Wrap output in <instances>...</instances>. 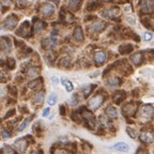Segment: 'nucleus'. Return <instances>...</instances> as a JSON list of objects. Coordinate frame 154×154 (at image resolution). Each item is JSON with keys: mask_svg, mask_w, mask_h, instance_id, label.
Segmentation results:
<instances>
[{"mask_svg": "<svg viewBox=\"0 0 154 154\" xmlns=\"http://www.w3.org/2000/svg\"><path fill=\"white\" fill-rule=\"evenodd\" d=\"M154 108L151 105H144L139 111V119L142 122H148L153 118Z\"/></svg>", "mask_w": 154, "mask_h": 154, "instance_id": "f257e3e1", "label": "nucleus"}, {"mask_svg": "<svg viewBox=\"0 0 154 154\" xmlns=\"http://www.w3.org/2000/svg\"><path fill=\"white\" fill-rule=\"evenodd\" d=\"M18 23V18H17L16 15H10L7 18L3 20L2 23V29L3 30H8V29H13Z\"/></svg>", "mask_w": 154, "mask_h": 154, "instance_id": "f03ea898", "label": "nucleus"}, {"mask_svg": "<svg viewBox=\"0 0 154 154\" xmlns=\"http://www.w3.org/2000/svg\"><path fill=\"white\" fill-rule=\"evenodd\" d=\"M17 35L19 36H23V38H29V36L31 35V32H30V23L29 22H24L20 27L18 28L16 32Z\"/></svg>", "mask_w": 154, "mask_h": 154, "instance_id": "7ed1b4c3", "label": "nucleus"}, {"mask_svg": "<svg viewBox=\"0 0 154 154\" xmlns=\"http://www.w3.org/2000/svg\"><path fill=\"white\" fill-rule=\"evenodd\" d=\"M138 109V105L134 103H128L125 104L122 107V112L124 116H128V117H133V116L136 113Z\"/></svg>", "mask_w": 154, "mask_h": 154, "instance_id": "20e7f679", "label": "nucleus"}, {"mask_svg": "<svg viewBox=\"0 0 154 154\" xmlns=\"http://www.w3.org/2000/svg\"><path fill=\"white\" fill-rule=\"evenodd\" d=\"M82 118L87 120V125H88V128H89L90 130H93V128L95 126V124H96L95 117H94V116L88 110L82 111Z\"/></svg>", "mask_w": 154, "mask_h": 154, "instance_id": "39448f33", "label": "nucleus"}, {"mask_svg": "<svg viewBox=\"0 0 154 154\" xmlns=\"http://www.w3.org/2000/svg\"><path fill=\"white\" fill-rule=\"evenodd\" d=\"M103 102H104V97H103V96H102V95H95L94 97H92V99L89 101V103H88V106H89L91 109L95 110V109H97L100 106L102 105V103H103Z\"/></svg>", "mask_w": 154, "mask_h": 154, "instance_id": "423d86ee", "label": "nucleus"}, {"mask_svg": "<svg viewBox=\"0 0 154 154\" xmlns=\"http://www.w3.org/2000/svg\"><path fill=\"white\" fill-rule=\"evenodd\" d=\"M14 146L19 152H25L27 150V148H28V137L27 138L23 137V138L17 139L16 141L14 142Z\"/></svg>", "mask_w": 154, "mask_h": 154, "instance_id": "0eeeda50", "label": "nucleus"}, {"mask_svg": "<svg viewBox=\"0 0 154 154\" xmlns=\"http://www.w3.org/2000/svg\"><path fill=\"white\" fill-rule=\"evenodd\" d=\"M140 9L144 13L151 12L152 10H154V0H141Z\"/></svg>", "mask_w": 154, "mask_h": 154, "instance_id": "6e6552de", "label": "nucleus"}, {"mask_svg": "<svg viewBox=\"0 0 154 154\" xmlns=\"http://www.w3.org/2000/svg\"><path fill=\"white\" fill-rule=\"evenodd\" d=\"M104 28H105V22H103V20H96L89 26V30L94 32V33L101 32Z\"/></svg>", "mask_w": 154, "mask_h": 154, "instance_id": "1a4fd4ad", "label": "nucleus"}, {"mask_svg": "<svg viewBox=\"0 0 154 154\" xmlns=\"http://www.w3.org/2000/svg\"><path fill=\"white\" fill-rule=\"evenodd\" d=\"M54 11H55V7H54L53 5H51V3H45V5H42V8L40 9L41 14L46 17L51 16V15L54 13Z\"/></svg>", "mask_w": 154, "mask_h": 154, "instance_id": "9d476101", "label": "nucleus"}, {"mask_svg": "<svg viewBox=\"0 0 154 154\" xmlns=\"http://www.w3.org/2000/svg\"><path fill=\"white\" fill-rule=\"evenodd\" d=\"M46 24L41 20V19H38V17H34L33 18V32L35 33H40V32L45 28Z\"/></svg>", "mask_w": 154, "mask_h": 154, "instance_id": "9b49d317", "label": "nucleus"}, {"mask_svg": "<svg viewBox=\"0 0 154 154\" xmlns=\"http://www.w3.org/2000/svg\"><path fill=\"white\" fill-rule=\"evenodd\" d=\"M60 18L62 19V22H64V23H73L75 17L72 13H70L69 11H66V10L62 9V11L60 12Z\"/></svg>", "mask_w": 154, "mask_h": 154, "instance_id": "f8f14e48", "label": "nucleus"}, {"mask_svg": "<svg viewBox=\"0 0 154 154\" xmlns=\"http://www.w3.org/2000/svg\"><path fill=\"white\" fill-rule=\"evenodd\" d=\"M139 138L143 143H152V142L154 141L153 134L150 132H146V131H144V132H141Z\"/></svg>", "mask_w": 154, "mask_h": 154, "instance_id": "ddd939ff", "label": "nucleus"}, {"mask_svg": "<svg viewBox=\"0 0 154 154\" xmlns=\"http://www.w3.org/2000/svg\"><path fill=\"white\" fill-rule=\"evenodd\" d=\"M107 59V55H106L105 51H96L95 55H94V61L97 65L103 64L104 62Z\"/></svg>", "mask_w": 154, "mask_h": 154, "instance_id": "4468645a", "label": "nucleus"}, {"mask_svg": "<svg viewBox=\"0 0 154 154\" xmlns=\"http://www.w3.org/2000/svg\"><path fill=\"white\" fill-rule=\"evenodd\" d=\"M55 45H56V40L53 38V36L42 40V46H43V48H45V49H51Z\"/></svg>", "mask_w": 154, "mask_h": 154, "instance_id": "2eb2a0df", "label": "nucleus"}, {"mask_svg": "<svg viewBox=\"0 0 154 154\" xmlns=\"http://www.w3.org/2000/svg\"><path fill=\"white\" fill-rule=\"evenodd\" d=\"M125 99V93L124 91H117L115 94L112 95V101L116 104H120L123 100Z\"/></svg>", "mask_w": 154, "mask_h": 154, "instance_id": "dca6fc26", "label": "nucleus"}, {"mask_svg": "<svg viewBox=\"0 0 154 154\" xmlns=\"http://www.w3.org/2000/svg\"><path fill=\"white\" fill-rule=\"evenodd\" d=\"M130 59H131V61L134 63V64L139 65V64H141L143 57H142V54L141 53H136V54H134V55L131 56Z\"/></svg>", "mask_w": 154, "mask_h": 154, "instance_id": "f3484780", "label": "nucleus"}, {"mask_svg": "<svg viewBox=\"0 0 154 154\" xmlns=\"http://www.w3.org/2000/svg\"><path fill=\"white\" fill-rule=\"evenodd\" d=\"M106 115L108 116L110 119H116L118 118V110L113 107V106H108L106 108Z\"/></svg>", "mask_w": 154, "mask_h": 154, "instance_id": "a211bd4d", "label": "nucleus"}, {"mask_svg": "<svg viewBox=\"0 0 154 154\" xmlns=\"http://www.w3.org/2000/svg\"><path fill=\"white\" fill-rule=\"evenodd\" d=\"M1 48L5 51H11V41H10V38H5V36L1 38Z\"/></svg>", "mask_w": 154, "mask_h": 154, "instance_id": "6ab92c4d", "label": "nucleus"}, {"mask_svg": "<svg viewBox=\"0 0 154 154\" xmlns=\"http://www.w3.org/2000/svg\"><path fill=\"white\" fill-rule=\"evenodd\" d=\"M73 38L76 40L77 42H82L84 40V34H82V30L80 27H76V29L73 32Z\"/></svg>", "mask_w": 154, "mask_h": 154, "instance_id": "aec40b11", "label": "nucleus"}, {"mask_svg": "<svg viewBox=\"0 0 154 154\" xmlns=\"http://www.w3.org/2000/svg\"><path fill=\"white\" fill-rule=\"evenodd\" d=\"M112 148L115 150H117V151H120V152H128V149H130L128 143H125V142H118V143H116Z\"/></svg>", "mask_w": 154, "mask_h": 154, "instance_id": "412c9836", "label": "nucleus"}, {"mask_svg": "<svg viewBox=\"0 0 154 154\" xmlns=\"http://www.w3.org/2000/svg\"><path fill=\"white\" fill-rule=\"evenodd\" d=\"M119 51L122 55H126V54H130L133 51V46L131 44H123L119 47Z\"/></svg>", "mask_w": 154, "mask_h": 154, "instance_id": "4be33fe9", "label": "nucleus"}, {"mask_svg": "<svg viewBox=\"0 0 154 154\" xmlns=\"http://www.w3.org/2000/svg\"><path fill=\"white\" fill-rule=\"evenodd\" d=\"M42 84H43V79L42 78H36V79L32 80L28 84L29 88H31V89H35V88H38V87H41Z\"/></svg>", "mask_w": 154, "mask_h": 154, "instance_id": "5701e85b", "label": "nucleus"}, {"mask_svg": "<svg viewBox=\"0 0 154 154\" xmlns=\"http://www.w3.org/2000/svg\"><path fill=\"white\" fill-rule=\"evenodd\" d=\"M40 71H38V67H29L28 70H27V76L29 77H35L38 75Z\"/></svg>", "mask_w": 154, "mask_h": 154, "instance_id": "b1692460", "label": "nucleus"}, {"mask_svg": "<svg viewBox=\"0 0 154 154\" xmlns=\"http://www.w3.org/2000/svg\"><path fill=\"white\" fill-rule=\"evenodd\" d=\"M44 94H45V92L44 91H38L35 93V95H34V102L35 103H42L44 100Z\"/></svg>", "mask_w": 154, "mask_h": 154, "instance_id": "393cba45", "label": "nucleus"}, {"mask_svg": "<svg viewBox=\"0 0 154 154\" xmlns=\"http://www.w3.org/2000/svg\"><path fill=\"white\" fill-rule=\"evenodd\" d=\"M61 82H62V85L65 87V90H66L67 92H71L73 90V84L70 82V80H66V79H61Z\"/></svg>", "mask_w": 154, "mask_h": 154, "instance_id": "a878e982", "label": "nucleus"}, {"mask_svg": "<svg viewBox=\"0 0 154 154\" xmlns=\"http://www.w3.org/2000/svg\"><path fill=\"white\" fill-rule=\"evenodd\" d=\"M94 85H88V86H84V88H82V91H84V94H85V96H88V95H90V93L92 92V90L94 89Z\"/></svg>", "mask_w": 154, "mask_h": 154, "instance_id": "bb28decb", "label": "nucleus"}, {"mask_svg": "<svg viewBox=\"0 0 154 154\" xmlns=\"http://www.w3.org/2000/svg\"><path fill=\"white\" fill-rule=\"evenodd\" d=\"M67 3L73 9H77V8H79L80 5H82V0H67Z\"/></svg>", "mask_w": 154, "mask_h": 154, "instance_id": "cd10ccee", "label": "nucleus"}, {"mask_svg": "<svg viewBox=\"0 0 154 154\" xmlns=\"http://www.w3.org/2000/svg\"><path fill=\"white\" fill-rule=\"evenodd\" d=\"M107 82H108L109 86L117 87V86H119V85H120V79H119L118 77H110Z\"/></svg>", "mask_w": 154, "mask_h": 154, "instance_id": "c85d7f7f", "label": "nucleus"}, {"mask_svg": "<svg viewBox=\"0 0 154 154\" xmlns=\"http://www.w3.org/2000/svg\"><path fill=\"white\" fill-rule=\"evenodd\" d=\"M51 153L53 154H71L70 151H67L65 149H61V148H55V149H51Z\"/></svg>", "mask_w": 154, "mask_h": 154, "instance_id": "c756f323", "label": "nucleus"}, {"mask_svg": "<svg viewBox=\"0 0 154 154\" xmlns=\"http://www.w3.org/2000/svg\"><path fill=\"white\" fill-rule=\"evenodd\" d=\"M57 101H58V97H57V95H56V93H51V95L48 96L47 102L49 105H55V104L57 103Z\"/></svg>", "mask_w": 154, "mask_h": 154, "instance_id": "7c9ffc66", "label": "nucleus"}, {"mask_svg": "<svg viewBox=\"0 0 154 154\" xmlns=\"http://www.w3.org/2000/svg\"><path fill=\"white\" fill-rule=\"evenodd\" d=\"M1 153L2 154H15V151L13 148L9 147V146H5V147L1 149Z\"/></svg>", "mask_w": 154, "mask_h": 154, "instance_id": "2f4dec72", "label": "nucleus"}, {"mask_svg": "<svg viewBox=\"0 0 154 154\" xmlns=\"http://www.w3.org/2000/svg\"><path fill=\"white\" fill-rule=\"evenodd\" d=\"M30 120H31V117H29V118L25 119L24 122H23L22 124L19 125V128H17V131H18V132H22V131H24V130H25V128H26L27 125H28V123L30 122Z\"/></svg>", "mask_w": 154, "mask_h": 154, "instance_id": "473e14b6", "label": "nucleus"}, {"mask_svg": "<svg viewBox=\"0 0 154 154\" xmlns=\"http://www.w3.org/2000/svg\"><path fill=\"white\" fill-rule=\"evenodd\" d=\"M96 8H97V5H96L95 2H93V1H89V2L87 3V5H86L87 11H94Z\"/></svg>", "mask_w": 154, "mask_h": 154, "instance_id": "72a5a7b5", "label": "nucleus"}, {"mask_svg": "<svg viewBox=\"0 0 154 154\" xmlns=\"http://www.w3.org/2000/svg\"><path fill=\"white\" fill-rule=\"evenodd\" d=\"M45 58H46V60H47V62L51 63L54 60H55L56 55H55V53H48V54H46Z\"/></svg>", "mask_w": 154, "mask_h": 154, "instance_id": "f704fd0d", "label": "nucleus"}, {"mask_svg": "<svg viewBox=\"0 0 154 154\" xmlns=\"http://www.w3.org/2000/svg\"><path fill=\"white\" fill-rule=\"evenodd\" d=\"M78 94L77 93H75V94H73V96H72V99L70 100V104L71 105H76L77 103H78Z\"/></svg>", "mask_w": 154, "mask_h": 154, "instance_id": "c9c22d12", "label": "nucleus"}, {"mask_svg": "<svg viewBox=\"0 0 154 154\" xmlns=\"http://www.w3.org/2000/svg\"><path fill=\"white\" fill-rule=\"evenodd\" d=\"M126 131H128V134L130 135L132 138H136V136H137V133H136V131L134 130V128H126Z\"/></svg>", "mask_w": 154, "mask_h": 154, "instance_id": "e433bc0d", "label": "nucleus"}, {"mask_svg": "<svg viewBox=\"0 0 154 154\" xmlns=\"http://www.w3.org/2000/svg\"><path fill=\"white\" fill-rule=\"evenodd\" d=\"M100 119H101V123L103 125H105V126H109V125H110V123H109V121L107 120V118H106V117L101 116V117H100Z\"/></svg>", "mask_w": 154, "mask_h": 154, "instance_id": "4c0bfd02", "label": "nucleus"}, {"mask_svg": "<svg viewBox=\"0 0 154 154\" xmlns=\"http://www.w3.org/2000/svg\"><path fill=\"white\" fill-rule=\"evenodd\" d=\"M8 67H9V69H11V70H13V69L15 67V61L13 60L12 58L8 59Z\"/></svg>", "mask_w": 154, "mask_h": 154, "instance_id": "58836bf2", "label": "nucleus"}, {"mask_svg": "<svg viewBox=\"0 0 154 154\" xmlns=\"http://www.w3.org/2000/svg\"><path fill=\"white\" fill-rule=\"evenodd\" d=\"M61 61H62V63H61L62 66H69L70 65V59L69 58H63Z\"/></svg>", "mask_w": 154, "mask_h": 154, "instance_id": "ea45409f", "label": "nucleus"}, {"mask_svg": "<svg viewBox=\"0 0 154 154\" xmlns=\"http://www.w3.org/2000/svg\"><path fill=\"white\" fill-rule=\"evenodd\" d=\"M136 154H149V152H148L147 149H144V148H139L138 151L136 152Z\"/></svg>", "mask_w": 154, "mask_h": 154, "instance_id": "a19ab883", "label": "nucleus"}, {"mask_svg": "<svg viewBox=\"0 0 154 154\" xmlns=\"http://www.w3.org/2000/svg\"><path fill=\"white\" fill-rule=\"evenodd\" d=\"M143 38H144V41H150L152 38V34L149 33V32H146V33L143 34Z\"/></svg>", "mask_w": 154, "mask_h": 154, "instance_id": "79ce46f5", "label": "nucleus"}, {"mask_svg": "<svg viewBox=\"0 0 154 154\" xmlns=\"http://www.w3.org/2000/svg\"><path fill=\"white\" fill-rule=\"evenodd\" d=\"M15 113V109H11V110H9L7 112V115L5 116V119H7V118H9V117H11V116H13Z\"/></svg>", "mask_w": 154, "mask_h": 154, "instance_id": "37998d69", "label": "nucleus"}, {"mask_svg": "<svg viewBox=\"0 0 154 154\" xmlns=\"http://www.w3.org/2000/svg\"><path fill=\"white\" fill-rule=\"evenodd\" d=\"M1 135H2L3 138H8V137H10V135H11V134H10L9 132H7L5 130H3L2 132H1Z\"/></svg>", "mask_w": 154, "mask_h": 154, "instance_id": "c03bdc74", "label": "nucleus"}, {"mask_svg": "<svg viewBox=\"0 0 154 154\" xmlns=\"http://www.w3.org/2000/svg\"><path fill=\"white\" fill-rule=\"evenodd\" d=\"M9 91L12 92L13 95H15V94H16V89H15L14 87H9Z\"/></svg>", "mask_w": 154, "mask_h": 154, "instance_id": "a18cd8bd", "label": "nucleus"}, {"mask_svg": "<svg viewBox=\"0 0 154 154\" xmlns=\"http://www.w3.org/2000/svg\"><path fill=\"white\" fill-rule=\"evenodd\" d=\"M48 113H49V108H45L43 110V117H47Z\"/></svg>", "mask_w": 154, "mask_h": 154, "instance_id": "49530a36", "label": "nucleus"}, {"mask_svg": "<svg viewBox=\"0 0 154 154\" xmlns=\"http://www.w3.org/2000/svg\"><path fill=\"white\" fill-rule=\"evenodd\" d=\"M60 112H61V115H65V108L63 105L60 106Z\"/></svg>", "mask_w": 154, "mask_h": 154, "instance_id": "de8ad7c7", "label": "nucleus"}, {"mask_svg": "<svg viewBox=\"0 0 154 154\" xmlns=\"http://www.w3.org/2000/svg\"><path fill=\"white\" fill-rule=\"evenodd\" d=\"M26 5V3H24V1H18V3H17V7H19V8H23V7H25Z\"/></svg>", "mask_w": 154, "mask_h": 154, "instance_id": "09e8293b", "label": "nucleus"}, {"mask_svg": "<svg viewBox=\"0 0 154 154\" xmlns=\"http://www.w3.org/2000/svg\"><path fill=\"white\" fill-rule=\"evenodd\" d=\"M2 1V5H9L10 3H11V0H1Z\"/></svg>", "mask_w": 154, "mask_h": 154, "instance_id": "8fccbe9b", "label": "nucleus"}, {"mask_svg": "<svg viewBox=\"0 0 154 154\" xmlns=\"http://www.w3.org/2000/svg\"><path fill=\"white\" fill-rule=\"evenodd\" d=\"M51 82H53L55 85H57V84H58V79H57V77H55V76L51 77Z\"/></svg>", "mask_w": 154, "mask_h": 154, "instance_id": "3c124183", "label": "nucleus"}, {"mask_svg": "<svg viewBox=\"0 0 154 154\" xmlns=\"http://www.w3.org/2000/svg\"><path fill=\"white\" fill-rule=\"evenodd\" d=\"M51 1H53V2H55L56 5H58V3H59V0H51Z\"/></svg>", "mask_w": 154, "mask_h": 154, "instance_id": "603ef678", "label": "nucleus"}, {"mask_svg": "<svg viewBox=\"0 0 154 154\" xmlns=\"http://www.w3.org/2000/svg\"><path fill=\"white\" fill-rule=\"evenodd\" d=\"M38 154H43V152H42V150H40V151H38Z\"/></svg>", "mask_w": 154, "mask_h": 154, "instance_id": "864d4df0", "label": "nucleus"}, {"mask_svg": "<svg viewBox=\"0 0 154 154\" xmlns=\"http://www.w3.org/2000/svg\"><path fill=\"white\" fill-rule=\"evenodd\" d=\"M106 1H108V0H106Z\"/></svg>", "mask_w": 154, "mask_h": 154, "instance_id": "5fc2aeb1", "label": "nucleus"}]
</instances>
